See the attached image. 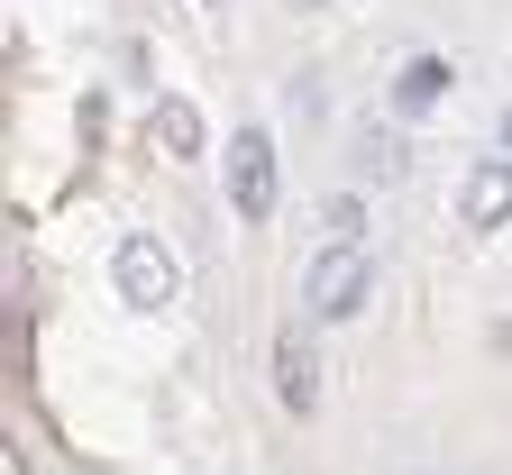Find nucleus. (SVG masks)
<instances>
[{
	"label": "nucleus",
	"mask_w": 512,
	"mask_h": 475,
	"mask_svg": "<svg viewBox=\"0 0 512 475\" xmlns=\"http://www.w3.org/2000/svg\"><path fill=\"white\" fill-rule=\"evenodd\" d=\"M366 293H375L366 247H330V256H311V275H302V311L311 320H348V311H366Z\"/></svg>",
	"instance_id": "1"
},
{
	"label": "nucleus",
	"mask_w": 512,
	"mask_h": 475,
	"mask_svg": "<svg viewBox=\"0 0 512 475\" xmlns=\"http://www.w3.org/2000/svg\"><path fill=\"white\" fill-rule=\"evenodd\" d=\"M229 211L247 229L275 220V138H266V128H238V138H229Z\"/></svg>",
	"instance_id": "2"
},
{
	"label": "nucleus",
	"mask_w": 512,
	"mask_h": 475,
	"mask_svg": "<svg viewBox=\"0 0 512 475\" xmlns=\"http://www.w3.org/2000/svg\"><path fill=\"white\" fill-rule=\"evenodd\" d=\"M110 275H119V302H128V311H165V302H174V256H165L147 229H128V238H119Z\"/></svg>",
	"instance_id": "3"
},
{
	"label": "nucleus",
	"mask_w": 512,
	"mask_h": 475,
	"mask_svg": "<svg viewBox=\"0 0 512 475\" xmlns=\"http://www.w3.org/2000/svg\"><path fill=\"white\" fill-rule=\"evenodd\" d=\"M458 220H467V229H503V220H512V156H476V165H467Z\"/></svg>",
	"instance_id": "4"
},
{
	"label": "nucleus",
	"mask_w": 512,
	"mask_h": 475,
	"mask_svg": "<svg viewBox=\"0 0 512 475\" xmlns=\"http://www.w3.org/2000/svg\"><path fill=\"white\" fill-rule=\"evenodd\" d=\"M275 402H284V412H311V402H320V357H311L302 329L275 338Z\"/></svg>",
	"instance_id": "5"
},
{
	"label": "nucleus",
	"mask_w": 512,
	"mask_h": 475,
	"mask_svg": "<svg viewBox=\"0 0 512 475\" xmlns=\"http://www.w3.org/2000/svg\"><path fill=\"white\" fill-rule=\"evenodd\" d=\"M448 83H458V74H448V55H412L403 74H394V110H403V119H421V110H439V101H448Z\"/></svg>",
	"instance_id": "6"
},
{
	"label": "nucleus",
	"mask_w": 512,
	"mask_h": 475,
	"mask_svg": "<svg viewBox=\"0 0 512 475\" xmlns=\"http://www.w3.org/2000/svg\"><path fill=\"white\" fill-rule=\"evenodd\" d=\"M147 128H156V147H165V156H202V147H211V128H202V110H192L183 92H165Z\"/></svg>",
	"instance_id": "7"
},
{
	"label": "nucleus",
	"mask_w": 512,
	"mask_h": 475,
	"mask_svg": "<svg viewBox=\"0 0 512 475\" xmlns=\"http://www.w3.org/2000/svg\"><path fill=\"white\" fill-rule=\"evenodd\" d=\"M403 156H412V147H403V138H394V128H375V119H366V128H357V165H366V174H375V183H394V174H403Z\"/></svg>",
	"instance_id": "8"
},
{
	"label": "nucleus",
	"mask_w": 512,
	"mask_h": 475,
	"mask_svg": "<svg viewBox=\"0 0 512 475\" xmlns=\"http://www.w3.org/2000/svg\"><path fill=\"white\" fill-rule=\"evenodd\" d=\"M320 229H330V247H357V229H366V201H357V192H330V201H320Z\"/></svg>",
	"instance_id": "9"
},
{
	"label": "nucleus",
	"mask_w": 512,
	"mask_h": 475,
	"mask_svg": "<svg viewBox=\"0 0 512 475\" xmlns=\"http://www.w3.org/2000/svg\"><path fill=\"white\" fill-rule=\"evenodd\" d=\"M293 10H339V0H293Z\"/></svg>",
	"instance_id": "10"
},
{
	"label": "nucleus",
	"mask_w": 512,
	"mask_h": 475,
	"mask_svg": "<svg viewBox=\"0 0 512 475\" xmlns=\"http://www.w3.org/2000/svg\"><path fill=\"white\" fill-rule=\"evenodd\" d=\"M503 156H512V110H503Z\"/></svg>",
	"instance_id": "11"
}]
</instances>
